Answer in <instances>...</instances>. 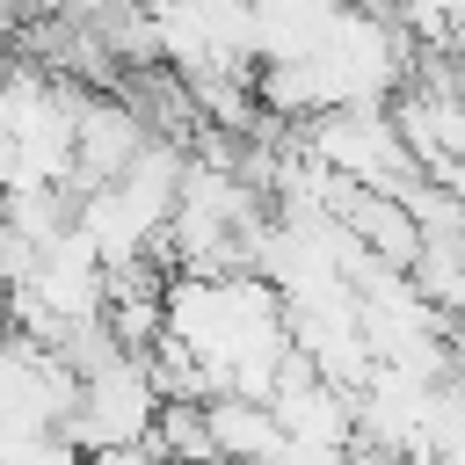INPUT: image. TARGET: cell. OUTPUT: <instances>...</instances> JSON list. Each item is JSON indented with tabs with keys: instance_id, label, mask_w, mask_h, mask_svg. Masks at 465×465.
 I'll list each match as a JSON object with an SVG mask.
<instances>
[{
	"instance_id": "cell-2",
	"label": "cell",
	"mask_w": 465,
	"mask_h": 465,
	"mask_svg": "<svg viewBox=\"0 0 465 465\" xmlns=\"http://www.w3.org/2000/svg\"><path fill=\"white\" fill-rule=\"evenodd\" d=\"M458 73H465V51H458Z\"/></svg>"
},
{
	"instance_id": "cell-1",
	"label": "cell",
	"mask_w": 465,
	"mask_h": 465,
	"mask_svg": "<svg viewBox=\"0 0 465 465\" xmlns=\"http://www.w3.org/2000/svg\"><path fill=\"white\" fill-rule=\"evenodd\" d=\"M160 414H167V392H160L153 363L145 356H116L109 371L80 378V407H73L65 436L87 458H102V450H145L153 429H160Z\"/></svg>"
}]
</instances>
